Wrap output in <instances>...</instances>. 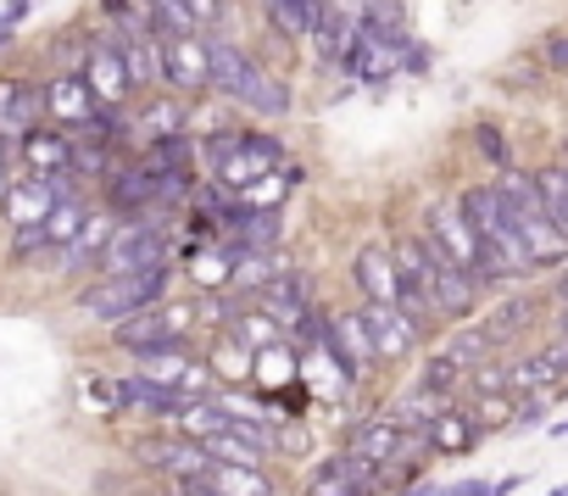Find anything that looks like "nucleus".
<instances>
[{"label": "nucleus", "mask_w": 568, "mask_h": 496, "mask_svg": "<svg viewBox=\"0 0 568 496\" xmlns=\"http://www.w3.org/2000/svg\"><path fill=\"white\" fill-rule=\"evenodd\" d=\"M457 206H463V217H468V229H474V240H479V257H485L479 285H501V280L529 274V252H524V240H518V229H513V217H507L496 184H468V190L457 195Z\"/></svg>", "instance_id": "nucleus-1"}, {"label": "nucleus", "mask_w": 568, "mask_h": 496, "mask_svg": "<svg viewBox=\"0 0 568 496\" xmlns=\"http://www.w3.org/2000/svg\"><path fill=\"white\" fill-rule=\"evenodd\" d=\"M496 195H501V206H507V217H513V229H518V240H524L529 269H551V263L568 257L562 229H557V223L546 217V206H540V184H535V173L507 168V173L496 179Z\"/></svg>", "instance_id": "nucleus-2"}, {"label": "nucleus", "mask_w": 568, "mask_h": 496, "mask_svg": "<svg viewBox=\"0 0 568 496\" xmlns=\"http://www.w3.org/2000/svg\"><path fill=\"white\" fill-rule=\"evenodd\" d=\"M168 280H173V269H145V274H123V280H95V285L79 296V307H84L90 318H101V324H129V318H140V313H151V307L162 302Z\"/></svg>", "instance_id": "nucleus-3"}, {"label": "nucleus", "mask_w": 568, "mask_h": 496, "mask_svg": "<svg viewBox=\"0 0 568 496\" xmlns=\"http://www.w3.org/2000/svg\"><path fill=\"white\" fill-rule=\"evenodd\" d=\"M145 269H168V234L151 217H129V223H118L106 257H101V280L145 274Z\"/></svg>", "instance_id": "nucleus-4"}, {"label": "nucleus", "mask_w": 568, "mask_h": 496, "mask_svg": "<svg viewBox=\"0 0 568 496\" xmlns=\"http://www.w3.org/2000/svg\"><path fill=\"white\" fill-rule=\"evenodd\" d=\"M418 245H424V257H429V296H435V313H440V318H468L474 302H479V280L463 274V269L452 263L446 245L429 240L424 229H418Z\"/></svg>", "instance_id": "nucleus-5"}, {"label": "nucleus", "mask_w": 568, "mask_h": 496, "mask_svg": "<svg viewBox=\"0 0 568 496\" xmlns=\"http://www.w3.org/2000/svg\"><path fill=\"white\" fill-rule=\"evenodd\" d=\"M184 324H195V307H151L129 324L112 330V341L134 357H151V352H168V346H184Z\"/></svg>", "instance_id": "nucleus-6"}, {"label": "nucleus", "mask_w": 568, "mask_h": 496, "mask_svg": "<svg viewBox=\"0 0 568 496\" xmlns=\"http://www.w3.org/2000/svg\"><path fill=\"white\" fill-rule=\"evenodd\" d=\"M424 234H429V240H440L446 252H452V263H457L463 274H474V280H479L485 257H479V240H474V229H468V217H463L457 195H452V201H429V206H424Z\"/></svg>", "instance_id": "nucleus-7"}, {"label": "nucleus", "mask_w": 568, "mask_h": 496, "mask_svg": "<svg viewBox=\"0 0 568 496\" xmlns=\"http://www.w3.org/2000/svg\"><path fill=\"white\" fill-rule=\"evenodd\" d=\"M352 285L363 291V302L396 307V252H390V240H363V245H357Z\"/></svg>", "instance_id": "nucleus-8"}, {"label": "nucleus", "mask_w": 568, "mask_h": 496, "mask_svg": "<svg viewBox=\"0 0 568 496\" xmlns=\"http://www.w3.org/2000/svg\"><path fill=\"white\" fill-rule=\"evenodd\" d=\"M363 335H368V346H374V357L379 363H390V357H407L413 346H418V324L402 313V307H374V302H363Z\"/></svg>", "instance_id": "nucleus-9"}, {"label": "nucleus", "mask_w": 568, "mask_h": 496, "mask_svg": "<svg viewBox=\"0 0 568 496\" xmlns=\"http://www.w3.org/2000/svg\"><path fill=\"white\" fill-rule=\"evenodd\" d=\"M162 84L173 90H206L212 84V45L195 34L162 40Z\"/></svg>", "instance_id": "nucleus-10"}, {"label": "nucleus", "mask_w": 568, "mask_h": 496, "mask_svg": "<svg viewBox=\"0 0 568 496\" xmlns=\"http://www.w3.org/2000/svg\"><path fill=\"white\" fill-rule=\"evenodd\" d=\"M45 118V90L29 79H0V140H29Z\"/></svg>", "instance_id": "nucleus-11"}, {"label": "nucleus", "mask_w": 568, "mask_h": 496, "mask_svg": "<svg viewBox=\"0 0 568 496\" xmlns=\"http://www.w3.org/2000/svg\"><path fill=\"white\" fill-rule=\"evenodd\" d=\"M84 84L95 90V101H101L106 112H118V107L134 95V79H129L123 57L112 51V40H95V45L84 51Z\"/></svg>", "instance_id": "nucleus-12"}, {"label": "nucleus", "mask_w": 568, "mask_h": 496, "mask_svg": "<svg viewBox=\"0 0 568 496\" xmlns=\"http://www.w3.org/2000/svg\"><path fill=\"white\" fill-rule=\"evenodd\" d=\"M45 118H57V123H68V129H90V123L101 118V101H95V90L84 84V73H62V79L45 84Z\"/></svg>", "instance_id": "nucleus-13"}, {"label": "nucleus", "mask_w": 568, "mask_h": 496, "mask_svg": "<svg viewBox=\"0 0 568 496\" xmlns=\"http://www.w3.org/2000/svg\"><path fill=\"white\" fill-rule=\"evenodd\" d=\"M262 79V62L245 51V45H234V40H212V90L217 95H229V101H245V90Z\"/></svg>", "instance_id": "nucleus-14"}, {"label": "nucleus", "mask_w": 568, "mask_h": 496, "mask_svg": "<svg viewBox=\"0 0 568 496\" xmlns=\"http://www.w3.org/2000/svg\"><path fill=\"white\" fill-rule=\"evenodd\" d=\"M57 206H62L57 179H29V184H12V195H7V217L18 223V234L23 229H45Z\"/></svg>", "instance_id": "nucleus-15"}, {"label": "nucleus", "mask_w": 568, "mask_h": 496, "mask_svg": "<svg viewBox=\"0 0 568 496\" xmlns=\"http://www.w3.org/2000/svg\"><path fill=\"white\" fill-rule=\"evenodd\" d=\"M507 374H513V391H551V385L568 374V335L546 341L540 352H529V357L513 363Z\"/></svg>", "instance_id": "nucleus-16"}, {"label": "nucleus", "mask_w": 568, "mask_h": 496, "mask_svg": "<svg viewBox=\"0 0 568 496\" xmlns=\"http://www.w3.org/2000/svg\"><path fill=\"white\" fill-rule=\"evenodd\" d=\"M479 435H485V424H479L474 407H446L424 441H429V452H440V457H463V452L479 446Z\"/></svg>", "instance_id": "nucleus-17"}, {"label": "nucleus", "mask_w": 568, "mask_h": 496, "mask_svg": "<svg viewBox=\"0 0 568 496\" xmlns=\"http://www.w3.org/2000/svg\"><path fill=\"white\" fill-rule=\"evenodd\" d=\"M145 457H151L168 479H206V474H212V452H206L201 441H184V435H179V441H151Z\"/></svg>", "instance_id": "nucleus-18"}, {"label": "nucleus", "mask_w": 568, "mask_h": 496, "mask_svg": "<svg viewBox=\"0 0 568 496\" xmlns=\"http://www.w3.org/2000/svg\"><path fill=\"white\" fill-rule=\"evenodd\" d=\"M357 23H363V12L352 7V0H324L318 29H313L318 57H324V62H341V57H346V45L357 40Z\"/></svg>", "instance_id": "nucleus-19"}, {"label": "nucleus", "mask_w": 568, "mask_h": 496, "mask_svg": "<svg viewBox=\"0 0 568 496\" xmlns=\"http://www.w3.org/2000/svg\"><path fill=\"white\" fill-rule=\"evenodd\" d=\"M23 156H29L34 179H62V173H73L79 145H73L68 134H57V129H34V134L23 140Z\"/></svg>", "instance_id": "nucleus-20"}, {"label": "nucleus", "mask_w": 568, "mask_h": 496, "mask_svg": "<svg viewBox=\"0 0 568 496\" xmlns=\"http://www.w3.org/2000/svg\"><path fill=\"white\" fill-rule=\"evenodd\" d=\"M173 424H179V435H184V441H201V446H206V441L229 435V407H223L217 396H201V402H190Z\"/></svg>", "instance_id": "nucleus-21"}, {"label": "nucleus", "mask_w": 568, "mask_h": 496, "mask_svg": "<svg viewBox=\"0 0 568 496\" xmlns=\"http://www.w3.org/2000/svg\"><path fill=\"white\" fill-rule=\"evenodd\" d=\"M112 234H118V217H112V212H90V223L79 229V240L62 252V263H73V269L101 263V257H106V245H112Z\"/></svg>", "instance_id": "nucleus-22"}, {"label": "nucleus", "mask_w": 568, "mask_h": 496, "mask_svg": "<svg viewBox=\"0 0 568 496\" xmlns=\"http://www.w3.org/2000/svg\"><path fill=\"white\" fill-rule=\"evenodd\" d=\"M535 184H540V206H546V217L562 229V240H568V168L562 162H546V168H535Z\"/></svg>", "instance_id": "nucleus-23"}, {"label": "nucleus", "mask_w": 568, "mask_h": 496, "mask_svg": "<svg viewBox=\"0 0 568 496\" xmlns=\"http://www.w3.org/2000/svg\"><path fill=\"white\" fill-rule=\"evenodd\" d=\"M440 413H446V402H440V396H429V391H413V396H402V402L390 407V418H396L407 435H429Z\"/></svg>", "instance_id": "nucleus-24"}, {"label": "nucleus", "mask_w": 568, "mask_h": 496, "mask_svg": "<svg viewBox=\"0 0 568 496\" xmlns=\"http://www.w3.org/2000/svg\"><path fill=\"white\" fill-rule=\"evenodd\" d=\"M262 7H267V18L284 29V34H313L318 29V12H324V0H262Z\"/></svg>", "instance_id": "nucleus-25"}, {"label": "nucleus", "mask_w": 568, "mask_h": 496, "mask_svg": "<svg viewBox=\"0 0 568 496\" xmlns=\"http://www.w3.org/2000/svg\"><path fill=\"white\" fill-rule=\"evenodd\" d=\"M223 496H273V479L262 474V468H234V463H212V474H206Z\"/></svg>", "instance_id": "nucleus-26"}, {"label": "nucleus", "mask_w": 568, "mask_h": 496, "mask_svg": "<svg viewBox=\"0 0 568 496\" xmlns=\"http://www.w3.org/2000/svg\"><path fill=\"white\" fill-rule=\"evenodd\" d=\"M229 341L245 346L251 357H262V352H273V341H278V318H267V313H245V318L229 324Z\"/></svg>", "instance_id": "nucleus-27"}, {"label": "nucleus", "mask_w": 568, "mask_h": 496, "mask_svg": "<svg viewBox=\"0 0 568 496\" xmlns=\"http://www.w3.org/2000/svg\"><path fill=\"white\" fill-rule=\"evenodd\" d=\"M240 107H251L256 118H284V112H291V84L273 79V73H262V79L245 90V101H240Z\"/></svg>", "instance_id": "nucleus-28"}, {"label": "nucleus", "mask_w": 568, "mask_h": 496, "mask_svg": "<svg viewBox=\"0 0 568 496\" xmlns=\"http://www.w3.org/2000/svg\"><path fill=\"white\" fill-rule=\"evenodd\" d=\"M524 324H529V296H513V302H501V307H496L479 330H485V341H490V346H507Z\"/></svg>", "instance_id": "nucleus-29"}, {"label": "nucleus", "mask_w": 568, "mask_h": 496, "mask_svg": "<svg viewBox=\"0 0 568 496\" xmlns=\"http://www.w3.org/2000/svg\"><path fill=\"white\" fill-rule=\"evenodd\" d=\"M90 223V212H84V201L73 195V201H62L57 212H51V223H45V240H51V252H68V245L79 240V229Z\"/></svg>", "instance_id": "nucleus-30"}, {"label": "nucleus", "mask_w": 568, "mask_h": 496, "mask_svg": "<svg viewBox=\"0 0 568 496\" xmlns=\"http://www.w3.org/2000/svg\"><path fill=\"white\" fill-rule=\"evenodd\" d=\"M206 452H212V463H234V468H262V446L256 441H245V435H217V441H206Z\"/></svg>", "instance_id": "nucleus-31"}, {"label": "nucleus", "mask_w": 568, "mask_h": 496, "mask_svg": "<svg viewBox=\"0 0 568 496\" xmlns=\"http://www.w3.org/2000/svg\"><path fill=\"white\" fill-rule=\"evenodd\" d=\"M485 352H496V346L485 341V330H457V335L446 341V357H452L457 368H468V374L485 368Z\"/></svg>", "instance_id": "nucleus-32"}, {"label": "nucleus", "mask_w": 568, "mask_h": 496, "mask_svg": "<svg viewBox=\"0 0 568 496\" xmlns=\"http://www.w3.org/2000/svg\"><path fill=\"white\" fill-rule=\"evenodd\" d=\"M463 374H468V368H457V363L440 352V357H429V363H424V379H418V391H429V396H440V402H446V396L463 385Z\"/></svg>", "instance_id": "nucleus-33"}, {"label": "nucleus", "mask_w": 568, "mask_h": 496, "mask_svg": "<svg viewBox=\"0 0 568 496\" xmlns=\"http://www.w3.org/2000/svg\"><path fill=\"white\" fill-rule=\"evenodd\" d=\"M474 151H479V156H485L490 168H501V173L513 168V151H507V134H501L496 123H479V129H474Z\"/></svg>", "instance_id": "nucleus-34"}, {"label": "nucleus", "mask_w": 568, "mask_h": 496, "mask_svg": "<svg viewBox=\"0 0 568 496\" xmlns=\"http://www.w3.org/2000/svg\"><path fill=\"white\" fill-rule=\"evenodd\" d=\"M156 7V23H162V40H179V34H195V18L184 12V0H151Z\"/></svg>", "instance_id": "nucleus-35"}, {"label": "nucleus", "mask_w": 568, "mask_h": 496, "mask_svg": "<svg viewBox=\"0 0 568 496\" xmlns=\"http://www.w3.org/2000/svg\"><path fill=\"white\" fill-rule=\"evenodd\" d=\"M145 129H151L156 140H173V134H184V107H179V101H162V107H151V112H145Z\"/></svg>", "instance_id": "nucleus-36"}, {"label": "nucleus", "mask_w": 568, "mask_h": 496, "mask_svg": "<svg viewBox=\"0 0 568 496\" xmlns=\"http://www.w3.org/2000/svg\"><path fill=\"white\" fill-rule=\"evenodd\" d=\"M540 62H546L551 73H562V79H568V29L540 34Z\"/></svg>", "instance_id": "nucleus-37"}, {"label": "nucleus", "mask_w": 568, "mask_h": 496, "mask_svg": "<svg viewBox=\"0 0 568 496\" xmlns=\"http://www.w3.org/2000/svg\"><path fill=\"white\" fill-rule=\"evenodd\" d=\"M435 496H501V485H490V479H457V485H435Z\"/></svg>", "instance_id": "nucleus-38"}, {"label": "nucleus", "mask_w": 568, "mask_h": 496, "mask_svg": "<svg viewBox=\"0 0 568 496\" xmlns=\"http://www.w3.org/2000/svg\"><path fill=\"white\" fill-rule=\"evenodd\" d=\"M184 12H190L195 29H201V23H217V18H223V0H184Z\"/></svg>", "instance_id": "nucleus-39"}, {"label": "nucleus", "mask_w": 568, "mask_h": 496, "mask_svg": "<svg viewBox=\"0 0 568 496\" xmlns=\"http://www.w3.org/2000/svg\"><path fill=\"white\" fill-rule=\"evenodd\" d=\"M278 446H284V452H307V446H313V435H307V429H296V424H278Z\"/></svg>", "instance_id": "nucleus-40"}, {"label": "nucleus", "mask_w": 568, "mask_h": 496, "mask_svg": "<svg viewBox=\"0 0 568 496\" xmlns=\"http://www.w3.org/2000/svg\"><path fill=\"white\" fill-rule=\"evenodd\" d=\"M7 195H12V151L0 140V206H7Z\"/></svg>", "instance_id": "nucleus-41"}, {"label": "nucleus", "mask_w": 568, "mask_h": 496, "mask_svg": "<svg viewBox=\"0 0 568 496\" xmlns=\"http://www.w3.org/2000/svg\"><path fill=\"white\" fill-rule=\"evenodd\" d=\"M557 302H562V307H568V274H562V280H557Z\"/></svg>", "instance_id": "nucleus-42"}, {"label": "nucleus", "mask_w": 568, "mask_h": 496, "mask_svg": "<svg viewBox=\"0 0 568 496\" xmlns=\"http://www.w3.org/2000/svg\"><path fill=\"white\" fill-rule=\"evenodd\" d=\"M7 40H12V29H0V45H7Z\"/></svg>", "instance_id": "nucleus-43"}, {"label": "nucleus", "mask_w": 568, "mask_h": 496, "mask_svg": "<svg viewBox=\"0 0 568 496\" xmlns=\"http://www.w3.org/2000/svg\"><path fill=\"white\" fill-rule=\"evenodd\" d=\"M557 162H562V168H568V145H562V156H557Z\"/></svg>", "instance_id": "nucleus-44"}]
</instances>
